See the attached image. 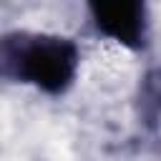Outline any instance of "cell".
I'll list each match as a JSON object with an SVG mask.
<instances>
[{
  "instance_id": "6da1fadb",
  "label": "cell",
  "mask_w": 161,
  "mask_h": 161,
  "mask_svg": "<svg viewBox=\"0 0 161 161\" xmlns=\"http://www.w3.org/2000/svg\"><path fill=\"white\" fill-rule=\"evenodd\" d=\"M75 48L63 38H18L3 45V63L20 80L58 93L75 75Z\"/></svg>"
},
{
  "instance_id": "7a4b0ae2",
  "label": "cell",
  "mask_w": 161,
  "mask_h": 161,
  "mask_svg": "<svg viewBox=\"0 0 161 161\" xmlns=\"http://www.w3.org/2000/svg\"><path fill=\"white\" fill-rule=\"evenodd\" d=\"M96 25L126 45H138L143 40V8L138 3L116 0V3H96L91 5Z\"/></svg>"
}]
</instances>
